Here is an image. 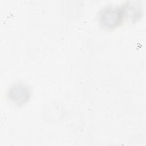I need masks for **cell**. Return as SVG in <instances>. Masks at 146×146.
Listing matches in <instances>:
<instances>
[{"mask_svg":"<svg viewBox=\"0 0 146 146\" xmlns=\"http://www.w3.org/2000/svg\"><path fill=\"white\" fill-rule=\"evenodd\" d=\"M125 17V5L107 6L100 12V23L107 28H113L121 23Z\"/></svg>","mask_w":146,"mask_h":146,"instance_id":"6da1fadb","label":"cell"},{"mask_svg":"<svg viewBox=\"0 0 146 146\" xmlns=\"http://www.w3.org/2000/svg\"><path fill=\"white\" fill-rule=\"evenodd\" d=\"M30 95L29 87L22 83L16 84L10 87L8 91V96L13 102L18 105L26 103Z\"/></svg>","mask_w":146,"mask_h":146,"instance_id":"7a4b0ae2","label":"cell"}]
</instances>
